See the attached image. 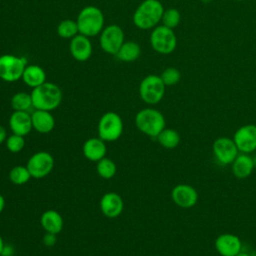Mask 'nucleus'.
<instances>
[{"mask_svg":"<svg viewBox=\"0 0 256 256\" xmlns=\"http://www.w3.org/2000/svg\"><path fill=\"white\" fill-rule=\"evenodd\" d=\"M164 7L158 0H144L133 14V23L142 30H148L158 26L161 22Z\"/></svg>","mask_w":256,"mask_h":256,"instance_id":"f257e3e1","label":"nucleus"},{"mask_svg":"<svg viewBox=\"0 0 256 256\" xmlns=\"http://www.w3.org/2000/svg\"><path fill=\"white\" fill-rule=\"evenodd\" d=\"M30 94L35 109L52 111L55 110L62 101V91L60 87L52 82H44L33 88Z\"/></svg>","mask_w":256,"mask_h":256,"instance_id":"f03ea898","label":"nucleus"},{"mask_svg":"<svg viewBox=\"0 0 256 256\" xmlns=\"http://www.w3.org/2000/svg\"><path fill=\"white\" fill-rule=\"evenodd\" d=\"M76 22L80 34L93 37L100 34L103 30L104 15L100 8L89 5L79 12Z\"/></svg>","mask_w":256,"mask_h":256,"instance_id":"7ed1b4c3","label":"nucleus"},{"mask_svg":"<svg viewBox=\"0 0 256 256\" xmlns=\"http://www.w3.org/2000/svg\"><path fill=\"white\" fill-rule=\"evenodd\" d=\"M165 124L164 115L154 108L141 109L135 116V125L138 130L151 138H156L165 128Z\"/></svg>","mask_w":256,"mask_h":256,"instance_id":"20e7f679","label":"nucleus"},{"mask_svg":"<svg viewBox=\"0 0 256 256\" xmlns=\"http://www.w3.org/2000/svg\"><path fill=\"white\" fill-rule=\"evenodd\" d=\"M124 129V124L121 116L116 112L109 111L104 113L98 122L97 131L98 137L105 142H113L118 140Z\"/></svg>","mask_w":256,"mask_h":256,"instance_id":"39448f33","label":"nucleus"},{"mask_svg":"<svg viewBox=\"0 0 256 256\" xmlns=\"http://www.w3.org/2000/svg\"><path fill=\"white\" fill-rule=\"evenodd\" d=\"M150 44L157 53L167 55L176 49L177 37L173 29L164 25H158L153 28L150 34Z\"/></svg>","mask_w":256,"mask_h":256,"instance_id":"423d86ee","label":"nucleus"},{"mask_svg":"<svg viewBox=\"0 0 256 256\" xmlns=\"http://www.w3.org/2000/svg\"><path fill=\"white\" fill-rule=\"evenodd\" d=\"M165 84L158 75H147L142 79L139 85V95L141 99L149 104L159 103L165 94Z\"/></svg>","mask_w":256,"mask_h":256,"instance_id":"0eeeda50","label":"nucleus"},{"mask_svg":"<svg viewBox=\"0 0 256 256\" xmlns=\"http://www.w3.org/2000/svg\"><path fill=\"white\" fill-rule=\"evenodd\" d=\"M27 60L12 54L0 56V79L5 82H15L22 78Z\"/></svg>","mask_w":256,"mask_h":256,"instance_id":"6e6552de","label":"nucleus"},{"mask_svg":"<svg viewBox=\"0 0 256 256\" xmlns=\"http://www.w3.org/2000/svg\"><path fill=\"white\" fill-rule=\"evenodd\" d=\"M26 167L32 178L41 179L52 172L54 168V158L49 152L38 151L30 156Z\"/></svg>","mask_w":256,"mask_h":256,"instance_id":"1a4fd4ad","label":"nucleus"},{"mask_svg":"<svg viewBox=\"0 0 256 256\" xmlns=\"http://www.w3.org/2000/svg\"><path fill=\"white\" fill-rule=\"evenodd\" d=\"M99 43L103 51L111 55H116L124 43V32L122 28L116 24L108 25L101 31Z\"/></svg>","mask_w":256,"mask_h":256,"instance_id":"9d476101","label":"nucleus"},{"mask_svg":"<svg viewBox=\"0 0 256 256\" xmlns=\"http://www.w3.org/2000/svg\"><path fill=\"white\" fill-rule=\"evenodd\" d=\"M212 152L216 161L221 165H229L239 154V150L233 140L229 137H219L212 145Z\"/></svg>","mask_w":256,"mask_h":256,"instance_id":"9b49d317","label":"nucleus"},{"mask_svg":"<svg viewBox=\"0 0 256 256\" xmlns=\"http://www.w3.org/2000/svg\"><path fill=\"white\" fill-rule=\"evenodd\" d=\"M233 140L240 153L249 154L256 150V125L245 124L239 127L233 136Z\"/></svg>","mask_w":256,"mask_h":256,"instance_id":"f8f14e48","label":"nucleus"},{"mask_svg":"<svg viewBox=\"0 0 256 256\" xmlns=\"http://www.w3.org/2000/svg\"><path fill=\"white\" fill-rule=\"evenodd\" d=\"M173 202L181 208H191L198 201V192L189 184H178L171 191Z\"/></svg>","mask_w":256,"mask_h":256,"instance_id":"ddd939ff","label":"nucleus"},{"mask_svg":"<svg viewBox=\"0 0 256 256\" xmlns=\"http://www.w3.org/2000/svg\"><path fill=\"white\" fill-rule=\"evenodd\" d=\"M215 248L221 256H236L241 252L242 242L235 234L223 233L216 238Z\"/></svg>","mask_w":256,"mask_h":256,"instance_id":"4468645a","label":"nucleus"},{"mask_svg":"<svg viewBox=\"0 0 256 256\" xmlns=\"http://www.w3.org/2000/svg\"><path fill=\"white\" fill-rule=\"evenodd\" d=\"M99 206L104 216L108 218H116L123 212L124 202L118 193L107 192L101 197Z\"/></svg>","mask_w":256,"mask_h":256,"instance_id":"2eb2a0df","label":"nucleus"},{"mask_svg":"<svg viewBox=\"0 0 256 256\" xmlns=\"http://www.w3.org/2000/svg\"><path fill=\"white\" fill-rule=\"evenodd\" d=\"M69 49L72 57L80 62L88 60L92 55V43L89 37L80 33L70 40Z\"/></svg>","mask_w":256,"mask_h":256,"instance_id":"dca6fc26","label":"nucleus"},{"mask_svg":"<svg viewBox=\"0 0 256 256\" xmlns=\"http://www.w3.org/2000/svg\"><path fill=\"white\" fill-rule=\"evenodd\" d=\"M8 123L12 133L21 136L28 135L33 129L31 114L27 111H14L10 115Z\"/></svg>","mask_w":256,"mask_h":256,"instance_id":"f3484780","label":"nucleus"},{"mask_svg":"<svg viewBox=\"0 0 256 256\" xmlns=\"http://www.w3.org/2000/svg\"><path fill=\"white\" fill-rule=\"evenodd\" d=\"M83 155L86 159L93 162H98L106 156L107 148L105 141L99 137L87 139L82 147Z\"/></svg>","mask_w":256,"mask_h":256,"instance_id":"a211bd4d","label":"nucleus"},{"mask_svg":"<svg viewBox=\"0 0 256 256\" xmlns=\"http://www.w3.org/2000/svg\"><path fill=\"white\" fill-rule=\"evenodd\" d=\"M31 119L33 129L38 133H50L55 127V119L51 114V111L35 109L31 114Z\"/></svg>","mask_w":256,"mask_h":256,"instance_id":"6ab92c4d","label":"nucleus"},{"mask_svg":"<svg viewBox=\"0 0 256 256\" xmlns=\"http://www.w3.org/2000/svg\"><path fill=\"white\" fill-rule=\"evenodd\" d=\"M40 224L47 233L58 234L63 229V218L61 214L53 209L46 210L40 217Z\"/></svg>","mask_w":256,"mask_h":256,"instance_id":"aec40b11","label":"nucleus"},{"mask_svg":"<svg viewBox=\"0 0 256 256\" xmlns=\"http://www.w3.org/2000/svg\"><path fill=\"white\" fill-rule=\"evenodd\" d=\"M232 172L239 179L247 178L253 172L255 163L249 154L240 153L232 162Z\"/></svg>","mask_w":256,"mask_h":256,"instance_id":"412c9836","label":"nucleus"},{"mask_svg":"<svg viewBox=\"0 0 256 256\" xmlns=\"http://www.w3.org/2000/svg\"><path fill=\"white\" fill-rule=\"evenodd\" d=\"M21 79L27 86L33 89L46 82V73L42 67L31 64L25 67Z\"/></svg>","mask_w":256,"mask_h":256,"instance_id":"4be33fe9","label":"nucleus"},{"mask_svg":"<svg viewBox=\"0 0 256 256\" xmlns=\"http://www.w3.org/2000/svg\"><path fill=\"white\" fill-rule=\"evenodd\" d=\"M141 54V47L137 42L134 41H124L118 52L116 53V57L123 62H132L137 60Z\"/></svg>","mask_w":256,"mask_h":256,"instance_id":"5701e85b","label":"nucleus"},{"mask_svg":"<svg viewBox=\"0 0 256 256\" xmlns=\"http://www.w3.org/2000/svg\"><path fill=\"white\" fill-rule=\"evenodd\" d=\"M158 143L166 149H174L180 143L179 133L172 128H164L156 137Z\"/></svg>","mask_w":256,"mask_h":256,"instance_id":"b1692460","label":"nucleus"},{"mask_svg":"<svg viewBox=\"0 0 256 256\" xmlns=\"http://www.w3.org/2000/svg\"><path fill=\"white\" fill-rule=\"evenodd\" d=\"M11 107L14 111H29L33 107L31 94L17 92L11 98Z\"/></svg>","mask_w":256,"mask_h":256,"instance_id":"393cba45","label":"nucleus"},{"mask_svg":"<svg viewBox=\"0 0 256 256\" xmlns=\"http://www.w3.org/2000/svg\"><path fill=\"white\" fill-rule=\"evenodd\" d=\"M96 172L103 179H111L115 176L117 171V166L115 162L107 157L102 158L96 162Z\"/></svg>","mask_w":256,"mask_h":256,"instance_id":"a878e982","label":"nucleus"},{"mask_svg":"<svg viewBox=\"0 0 256 256\" xmlns=\"http://www.w3.org/2000/svg\"><path fill=\"white\" fill-rule=\"evenodd\" d=\"M32 178L26 166L17 165L9 171V180L15 185L26 184Z\"/></svg>","mask_w":256,"mask_h":256,"instance_id":"bb28decb","label":"nucleus"},{"mask_svg":"<svg viewBox=\"0 0 256 256\" xmlns=\"http://www.w3.org/2000/svg\"><path fill=\"white\" fill-rule=\"evenodd\" d=\"M79 33L77 22L71 19L62 20L57 26V34L64 39H72Z\"/></svg>","mask_w":256,"mask_h":256,"instance_id":"cd10ccee","label":"nucleus"},{"mask_svg":"<svg viewBox=\"0 0 256 256\" xmlns=\"http://www.w3.org/2000/svg\"><path fill=\"white\" fill-rule=\"evenodd\" d=\"M180 20H181V15L176 8H168L166 10L164 9L162 19H161L162 25L170 29H174L179 25Z\"/></svg>","mask_w":256,"mask_h":256,"instance_id":"c85d7f7f","label":"nucleus"},{"mask_svg":"<svg viewBox=\"0 0 256 256\" xmlns=\"http://www.w3.org/2000/svg\"><path fill=\"white\" fill-rule=\"evenodd\" d=\"M5 145H6V148H7V150L9 152H11V153H19L20 151L23 150V148L25 146L24 136L12 133L10 136H8L6 138Z\"/></svg>","mask_w":256,"mask_h":256,"instance_id":"c756f323","label":"nucleus"},{"mask_svg":"<svg viewBox=\"0 0 256 256\" xmlns=\"http://www.w3.org/2000/svg\"><path fill=\"white\" fill-rule=\"evenodd\" d=\"M159 76L162 79L165 86H173V85L177 84L181 79V73L175 67H168V68L164 69L162 71L161 75H159Z\"/></svg>","mask_w":256,"mask_h":256,"instance_id":"7c9ffc66","label":"nucleus"},{"mask_svg":"<svg viewBox=\"0 0 256 256\" xmlns=\"http://www.w3.org/2000/svg\"><path fill=\"white\" fill-rule=\"evenodd\" d=\"M57 241V238H56V234H52V233H47L44 235L43 237V243L44 245L48 246V247H51L53 246Z\"/></svg>","mask_w":256,"mask_h":256,"instance_id":"2f4dec72","label":"nucleus"},{"mask_svg":"<svg viewBox=\"0 0 256 256\" xmlns=\"http://www.w3.org/2000/svg\"><path fill=\"white\" fill-rule=\"evenodd\" d=\"M12 254H13V249H12V247H11V246H8V245H6V244H5L4 249H3V251H2L1 256H11Z\"/></svg>","mask_w":256,"mask_h":256,"instance_id":"473e14b6","label":"nucleus"},{"mask_svg":"<svg viewBox=\"0 0 256 256\" xmlns=\"http://www.w3.org/2000/svg\"><path fill=\"white\" fill-rule=\"evenodd\" d=\"M6 138H7V133H6V130L3 126L0 125V144H2L3 142L6 141Z\"/></svg>","mask_w":256,"mask_h":256,"instance_id":"72a5a7b5","label":"nucleus"},{"mask_svg":"<svg viewBox=\"0 0 256 256\" xmlns=\"http://www.w3.org/2000/svg\"><path fill=\"white\" fill-rule=\"evenodd\" d=\"M4 208H5V199H4L3 195L0 194V213L3 212Z\"/></svg>","mask_w":256,"mask_h":256,"instance_id":"f704fd0d","label":"nucleus"},{"mask_svg":"<svg viewBox=\"0 0 256 256\" xmlns=\"http://www.w3.org/2000/svg\"><path fill=\"white\" fill-rule=\"evenodd\" d=\"M4 246H5L4 240H3L2 236L0 235V256H1V254H2V251H3V249H4Z\"/></svg>","mask_w":256,"mask_h":256,"instance_id":"c9c22d12","label":"nucleus"},{"mask_svg":"<svg viewBox=\"0 0 256 256\" xmlns=\"http://www.w3.org/2000/svg\"><path fill=\"white\" fill-rule=\"evenodd\" d=\"M236 256H251V255L248 254V253H246V252H242V251H241V252H240L239 254H237Z\"/></svg>","mask_w":256,"mask_h":256,"instance_id":"e433bc0d","label":"nucleus"},{"mask_svg":"<svg viewBox=\"0 0 256 256\" xmlns=\"http://www.w3.org/2000/svg\"><path fill=\"white\" fill-rule=\"evenodd\" d=\"M236 1H242V0H236Z\"/></svg>","mask_w":256,"mask_h":256,"instance_id":"4c0bfd02","label":"nucleus"}]
</instances>
